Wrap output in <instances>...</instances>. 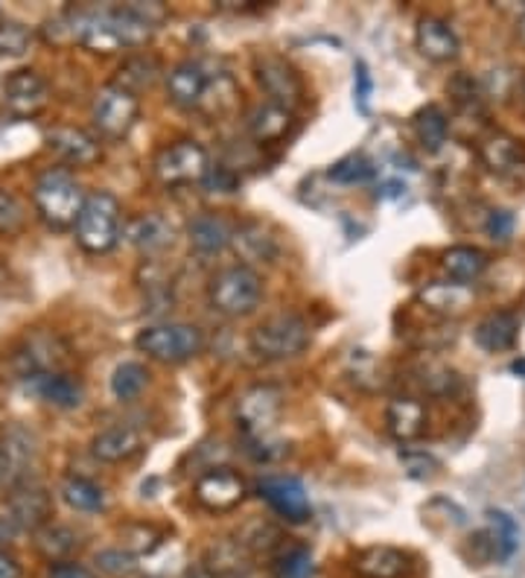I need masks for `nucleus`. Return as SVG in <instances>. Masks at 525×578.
I'll list each match as a JSON object with an SVG mask.
<instances>
[{
  "instance_id": "1",
  "label": "nucleus",
  "mask_w": 525,
  "mask_h": 578,
  "mask_svg": "<svg viewBox=\"0 0 525 578\" xmlns=\"http://www.w3.org/2000/svg\"><path fill=\"white\" fill-rule=\"evenodd\" d=\"M56 32H64L68 41H76L80 48L91 53H120V50L144 48L146 41L155 35L158 27L150 24L135 3L126 7H103V9H73L56 18L53 24Z\"/></svg>"
},
{
  "instance_id": "2",
  "label": "nucleus",
  "mask_w": 525,
  "mask_h": 578,
  "mask_svg": "<svg viewBox=\"0 0 525 578\" xmlns=\"http://www.w3.org/2000/svg\"><path fill=\"white\" fill-rule=\"evenodd\" d=\"M284 412V392L278 385L257 383L248 385L237 401V424L246 435L248 456L257 462H271L284 456V447L271 442V433Z\"/></svg>"
},
{
  "instance_id": "3",
  "label": "nucleus",
  "mask_w": 525,
  "mask_h": 578,
  "mask_svg": "<svg viewBox=\"0 0 525 578\" xmlns=\"http://www.w3.org/2000/svg\"><path fill=\"white\" fill-rule=\"evenodd\" d=\"M87 193L82 190V185L76 182L71 169L64 167H50L44 169L35 185H32V205L39 210V217L56 228H73L76 219L82 214V205H85Z\"/></svg>"
},
{
  "instance_id": "4",
  "label": "nucleus",
  "mask_w": 525,
  "mask_h": 578,
  "mask_svg": "<svg viewBox=\"0 0 525 578\" xmlns=\"http://www.w3.org/2000/svg\"><path fill=\"white\" fill-rule=\"evenodd\" d=\"M120 234H123V210L117 196L105 190L87 193L80 219L73 225L80 249L87 255H109L120 242Z\"/></svg>"
},
{
  "instance_id": "5",
  "label": "nucleus",
  "mask_w": 525,
  "mask_h": 578,
  "mask_svg": "<svg viewBox=\"0 0 525 578\" xmlns=\"http://www.w3.org/2000/svg\"><path fill=\"white\" fill-rule=\"evenodd\" d=\"M262 278L257 269L243 264L225 266L207 283V301L219 316L228 319H246L260 307Z\"/></svg>"
},
{
  "instance_id": "6",
  "label": "nucleus",
  "mask_w": 525,
  "mask_h": 578,
  "mask_svg": "<svg viewBox=\"0 0 525 578\" xmlns=\"http://www.w3.org/2000/svg\"><path fill=\"white\" fill-rule=\"evenodd\" d=\"M135 345L150 360L178 365V362H191L193 357L205 351V333L187 321H164V324H150L141 330Z\"/></svg>"
},
{
  "instance_id": "7",
  "label": "nucleus",
  "mask_w": 525,
  "mask_h": 578,
  "mask_svg": "<svg viewBox=\"0 0 525 578\" xmlns=\"http://www.w3.org/2000/svg\"><path fill=\"white\" fill-rule=\"evenodd\" d=\"M248 345H251V351H255L260 360H292V357L303 353L307 345H310V324L298 313L269 316V319L260 321V324L251 330Z\"/></svg>"
},
{
  "instance_id": "8",
  "label": "nucleus",
  "mask_w": 525,
  "mask_h": 578,
  "mask_svg": "<svg viewBox=\"0 0 525 578\" xmlns=\"http://www.w3.org/2000/svg\"><path fill=\"white\" fill-rule=\"evenodd\" d=\"M155 169V178L161 185L175 190V187H193L202 185L205 176L210 173V155H207L205 146L193 137H184V141H175V144L164 146L152 164Z\"/></svg>"
},
{
  "instance_id": "9",
  "label": "nucleus",
  "mask_w": 525,
  "mask_h": 578,
  "mask_svg": "<svg viewBox=\"0 0 525 578\" xmlns=\"http://www.w3.org/2000/svg\"><path fill=\"white\" fill-rule=\"evenodd\" d=\"M137 114H141V100L132 91L120 89V85H105L100 89V94L94 96V105H91V123L103 137L109 141H120L132 132V126L137 123Z\"/></svg>"
},
{
  "instance_id": "10",
  "label": "nucleus",
  "mask_w": 525,
  "mask_h": 578,
  "mask_svg": "<svg viewBox=\"0 0 525 578\" xmlns=\"http://www.w3.org/2000/svg\"><path fill=\"white\" fill-rule=\"evenodd\" d=\"M255 76L262 94L269 96V103H278L284 109H298L303 100V80L292 64L278 53H266L255 59Z\"/></svg>"
},
{
  "instance_id": "11",
  "label": "nucleus",
  "mask_w": 525,
  "mask_h": 578,
  "mask_svg": "<svg viewBox=\"0 0 525 578\" xmlns=\"http://www.w3.org/2000/svg\"><path fill=\"white\" fill-rule=\"evenodd\" d=\"M257 494H260V499L271 512L278 514L280 520L307 523L312 517L310 494L303 488V482L295 479V476H266V479H260V485H257Z\"/></svg>"
},
{
  "instance_id": "12",
  "label": "nucleus",
  "mask_w": 525,
  "mask_h": 578,
  "mask_svg": "<svg viewBox=\"0 0 525 578\" xmlns=\"http://www.w3.org/2000/svg\"><path fill=\"white\" fill-rule=\"evenodd\" d=\"M193 497L207 512H234L246 499V479L231 467H210L193 485Z\"/></svg>"
},
{
  "instance_id": "13",
  "label": "nucleus",
  "mask_w": 525,
  "mask_h": 578,
  "mask_svg": "<svg viewBox=\"0 0 525 578\" xmlns=\"http://www.w3.org/2000/svg\"><path fill=\"white\" fill-rule=\"evenodd\" d=\"M50 103L48 82L41 80L39 73L24 68V71L9 73L3 82V105L16 121H27L35 114L44 112V105Z\"/></svg>"
},
{
  "instance_id": "14",
  "label": "nucleus",
  "mask_w": 525,
  "mask_h": 578,
  "mask_svg": "<svg viewBox=\"0 0 525 578\" xmlns=\"http://www.w3.org/2000/svg\"><path fill=\"white\" fill-rule=\"evenodd\" d=\"M7 514L18 523L21 531H41L53 517V499L48 488L39 482L24 479L18 482L7 499Z\"/></svg>"
},
{
  "instance_id": "15",
  "label": "nucleus",
  "mask_w": 525,
  "mask_h": 578,
  "mask_svg": "<svg viewBox=\"0 0 525 578\" xmlns=\"http://www.w3.org/2000/svg\"><path fill=\"white\" fill-rule=\"evenodd\" d=\"M44 144L59 161L71 164V167H91L103 158V144L100 137L85 132L80 126H53L44 135Z\"/></svg>"
},
{
  "instance_id": "16",
  "label": "nucleus",
  "mask_w": 525,
  "mask_h": 578,
  "mask_svg": "<svg viewBox=\"0 0 525 578\" xmlns=\"http://www.w3.org/2000/svg\"><path fill=\"white\" fill-rule=\"evenodd\" d=\"M214 76L207 73L205 62L199 59H184L167 73V96L178 109H202Z\"/></svg>"
},
{
  "instance_id": "17",
  "label": "nucleus",
  "mask_w": 525,
  "mask_h": 578,
  "mask_svg": "<svg viewBox=\"0 0 525 578\" xmlns=\"http://www.w3.org/2000/svg\"><path fill=\"white\" fill-rule=\"evenodd\" d=\"M414 48L430 62L450 64L462 53V41H459V32L450 27V21L437 16H426L414 27Z\"/></svg>"
},
{
  "instance_id": "18",
  "label": "nucleus",
  "mask_w": 525,
  "mask_h": 578,
  "mask_svg": "<svg viewBox=\"0 0 525 578\" xmlns=\"http://www.w3.org/2000/svg\"><path fill=\"white\" fill-rule=\"evenodd\" d=\"M144 450V435L141 430L132 424H114L105 426L94 435L91 442V456L103 465H120V462H128L135 458L137 453Z\"/></svg>"
},
{
  "instance_id": "19",
  "label": "nucleus",
  "mask_w": 525,
  "mask_h": 578,
  "mask_svg": "<svg viewBox=\"0 0 525 578\" xmlns=\"http://www.w3.org/2000/svg\"><path fill=\"white\" fill-rule=\"evenodd\" d=\"M0 458H3V467L7 474H16L18 482L30 479V467L35 465L39 458V442L35 435L24 426H9L0 433Z\"/></svg>"
},
{
  "instance_id": "20",
  "label": "nucleus",
  "mask_w": 525,
  "mask_h": 578,
  "mask_svg": "<svg viewBox=\"0 0 525 578\" xmlns=\"http://www.w3.org/2000/svg\"><path fill=\"white\" fill-rule=\"evenodd\" d=\"M27 380H30L32 392L56 410H76L85 401V385L64 371H48V374H35Z\"/></svg>"
},
{
  "instance_id": "21",
  "label": "nucleus",
  "mask_w": 525,
  "mask_h": 578,
  "mask_svg": "<svg viewBox=\"0 0 525 578\" xmlns=\"http://www.w3.org/2000/svg\"><path fill=\"white\" fill-rule=\"evenodd\" d=\"M478 158L496 176H517L519 169L525 167V149L519 146L517 137L505 135V132H494V135L482 137Z\"/></svg>"
},
{
  "instance_id": "22",
  "label": "nucleus",
  "mask_w": 525,
  "mask_h": 578,
  "mask_svg": "<svg viewBox=\"0 0 525 578\" xmlns=\"http://www.w3.org/2000/svg\"><path fill=\"white\" fill-rule=\"evenodd\" d=\"M292 128V112L278 103H257L246 114V132L255 144H278Z\"/></svg>"
},
{
  "instance_id": "23",
  "label": "nucleus",
  "mask_w": 525,
  "mask_h": 578,
  "mask_svg": "<svg viewBox=\"0 0 525 578\" xmlns=\"http://www.w3.org/2000/svg\"><path fill=\"white\" fill-rule=\"evenodd\" d=\"M251 558L255 555L243 549L237 540H219V544L207 546L202 567H205L207 578H243L248 572H255Z\"/></svg>"
},
{
  "instance_id": "24",
  "label": "nucleus",
  "mask_w": 525,
  "mask_h": 578,
  "mask_svg": "<svg viewBox=\"0 0 525 578\" xmlns=\"http://www.w3.org/2000/svg\"><path fill=\"white\" fill-rule=\"evenodd\" d=\"M234 228L237 225L231 219H225L223 214H214V210H205L199 217L193 219L191 228H187V237H191V246L199 255H219L231 246Z\"/></svg>"
},
{
  "instance_id": "25",
  "label": "nucleus",
  "mask_w": 525,
  "mask_h": 578,
  "mask_svg": "<svg viewBox=\"0 0 525 578\" xmlns=\"http://www.w3.org/2000/svg\"><path fill=\"white\" fill-rule=\"evenodd\" d=\"M519 337V316L511 313V310H496V313H487L485 319L478 321L476 330H473V339L476 345L487 353L511 351L514 342Z\"/></svg>"
},
{
  "instance_id": "26",
  "label": "nucleus",
  "mask_w": 525,
  "mask_h": 578,
  "mask_svg": "<svg viewBox=\"0 0 525 578\" xmlns=\"http://www.w3.org/2000/svg\"><path fill=\"white\" fill-rule=\"evenodd\" d=\"M409 570V555L394 546H368L353 558L359 578H403Z\"/></svg>"
},
{
  "instance_id": "27",
  "label": "nucleus",
  "mask_w": 525,
  "mask_h": 578,
  "mask_svg": "<svg viewBox=\"0 0 525 578\" xmlns=\"http://www.w3.org/2000/svg\"><path fill=\"white\" fill-rule=\"evenodd\" d=\"M418 301H421L430 313L437 316H462L470 305H473V289L467 283L455 281H432L418 292Z\"/></svg>"
},
{
  "instance_id": "28",
  "label": "nucleus",
  "mask_w": 525,
  "mask_h": 578,
  "mask_svg": "<svg viewBox=\"0 0 525 578\" xmlns=\"http://www.w3.org/2000/svg\"><path fill=\"white\" fill-rule=\"evenodd\" d=\"M123 234L128 237V242L141 249L144 255H158V251L169 249L175 240L173 223L161 217V214H144V217H135L132 223L123 228Z\"/></svg>"
},
{
  "instance_id": "29",
  "label": "nucleus",
  "mask_w": 525,
  "mask_h": 578,
  "mask_svg": "<svg viewBox=\"0 0 525 578\" xmlns=\"http://www.w3.org/2000/svg\"><path fill=\"white\" fill-rule=\"evenodd\" d=\"M231 246L237 249L243 266L251 264H271L280 255L278 240L271 237L260 223H243L234 228Z\"/></svg>"
},
{
  "instance_id": "30",
  "label": "nucleus",
  "mask_w": 525,
  "mask_h": 578,
  "mask_svg": "<svg viewBox=\"0 0 525 578\" xmlns=\"http://www.w3.org/2000/svg\"><path fill=\"white\" fill-rule=\"evenodd\" d=\"M385 426L398 442H414L426 430V406L418 398H394L385 410Z\"/></svg>"
},
{
  "instance_id": "31",
  "label": "nucleus",
  "mask_w": 525,
  "mask_h": 578,
  "mask_svg": "<svg viewBox=\"0 0 525 578\" xmlns=\"http://www.w3.org/2000/svg\"><path fill=\"white\" fill-rule=\"evenodd\" d=\"M441 266H444V272L450 275V281L455 283H473L478 281L482 275L487 272V255L476 246H453V249H446L441 255Z\"/></svg>"
},
{
  "instance_id": "32",
  "label": "nucleus",
  "mask_w": 525,
  "mask_h": 578,
  "mask_svg": "<svg viewBox=\"0 0 525 578\" xmlns=\"http://www.w3.org/2000/svg\"><path fill=\"white\" fill-rule=\"evenodd\" d=\"M412 128H414V137H418V144H421L426 153H441L446 144V137H450V121H446L444 109L435 103L423 105V109L414 112Z\"/></svg>"
},
{
  "instance_id": "33",
  "label": "nucleus",
  "mask_w": 525,
  "mask_h": 578,
  "mask_svg": "<svg viewBox=\"0 0 525 578\" xmlns=\"http://www.w3.org/2000/svg\"><path fill=\"white\" fill-rule=\"evenodd\" d=\"M80 538L76 531L68 529V526H56V523H48L44 529L35 531V549H39L50 564L71 561V555L76 553Z\"/></svg>"
},
{
  "instance_id": "34",
  "label": "nucleus",
  "mask_w": 525,
  "mask_h": 578,
  "mask_svg": "<svg viewBox=\"0 0 525 578\" xmlns=\"http://www.w3.org/2000/svg\"><path fill=\"white\" fill-rule=\"evenodd\" d=\"M158 76H161L158 59L150 56V53H141V56H128L126 62L120 64L114 85H120V89H126V91H132V94H137V91L152 89Z\"/></svg>"
},
{
  "instance_id": "35",
  "label": "nucleus",
  "mask_w": 525,
  "mask_h": 578,
  "mask_svg": "<svg viewBox=\"0 0 525 578\" xmlns=\"http://www.w3.org/2000/svg\"><path fill=\"white\" fill-rule=\"evenodd\" d=\"M62 499L76 512H103L105 494L96 482L85 479V476H71L62 482Z\"/></svg>"
},
{
  "instance_id": "36",
  "label": "nucleus",
  "mask_w": 525,
  "mask_h": 578,
  "mask_svg": "<svg viewBox=\"0 0 525 578\" xmlns=\"http://www.w3.org/2000/svg\"><path fill=\"white\" fill-rule=\"evenodd\" d=\"M150 383V371L141 362H120L112 374V392L117 401H135Z\"/></svg>"
},
{
  "instance_id": "37",
  "label": "nucleus",
  "mask_w": 525,
  "mask_h": 578,
  "mask_svg": "<svg viewBox=\"0 0 525 578\" xmlns=\"http://www.w3.org/2000/svg\"><path fill=\"white\" fill-rule=\"evenodd\" d=\"M327 176L339 182V185H366V182L377 176V167L374 161L366 158L362 153H353L344 155L342 161H336L333 167L327 169Z\"/></svg>"
},
{
  "instance_id": "38",
  "label": "nucleus",
  "mask_w": 525,
  "mask_h": 578,
  "mask_svg": "<svg viewBox=\"0 0 525 578\" xmlns=\"http://www.w3.org/2000/svg\"><path fill=\"white\" fill-rule=\"evenodd\" d=\"M234 540H237L243 549H248L251 555H260V553H275V549L284 544V535H280V529H275L271 523L255 520L248 523L246 529L239 531Z\"/></svg>"
},
{
  "instance_id": "39",
  "label": "nucleus",
  "mask_w": 525,
  "mask_h": 578,
  "mask_svg": "<svg viewBox=\"0 0 525 578\" xmlns=\"http://www.w3.org/2000/svg\"><path fill=\"white\" fill-rule=\"evenodd\" d=\"M487 520H491V540H494V553L500 558H508L514 555L519 544V529L514 517L505 512H487Z\"/></svg>"
},
{
  "instance_id": "40",
  "label": "nucleus",
  "mask_w": 525,
  "mask_h": 578,
  "mask_svg": "<svg viewBox=\"0 0 525 578\" xmlns=\"http://www.w3.org/2000/svg\"><path fill=\"white\" fill-rule=\"evenodd\" d=\"M316 572V561H312L310 549L303 546H292L275 558V578H312Z\"/></svg>"
},
{
  "instance_id": "41",
  "label": "nucleus",
  "mask_w": 525,
  "mask_h": 578,
  "mask_svg": "<svg viewBox=\"0 0 525 578\" xmlns=\"http://www.w3.org/2000/svg\"><path fill=\"white\" fill-rule=\"evenodd\" d=\"M421 383L423 389L435 398H446L459 389V374L446 365H437V362H426L421 369Z\"/></svg>"
},
{
  "instance_id": "42",
  "label": "nucleus",
  "mask_w": 525,
  "mask_h": 578,
  "mask_svg": "<svg viewBox=\"0 0 525 578\" xmlns=\"http://www.w3.org/2000/svg\"><path fill=\"white\" fill-rule=\"evenodd\" d=\"M32 32L18 21H0V56H21L30 50Z\"/></svg>"
},
{
  "instance_id": "43",
  "label": "nucleus",
  "mask_w": 525,
  "mask_h": 578,
  "mask_svg": "<svg viewBox=\"0 0 525 578\" xmlns=\"http://www.w3.org/2000/svg\"><path fill=\"white\" fill-rule=\"evenodd\" d=\"M27 223L24 202L18 199L16 193L0 190V234H18Z\"/></svg>"
},
{
  "instance_id": "44",
  "label": "nucleus",
  "mask_w": 525,
  "mask_h": 578,
  "mask_svg": "<svg viewBox=\"0 0 525 578\" xmlns=\"http://www.w3.org/2000/svg\"><path fill=\"white\" fill-rule=\"evenodd\" d=\"M96 570L109 572V576H132L137 570V558L128 549H103V553H96Z\"/></svg>"
},
{
  "instance_id": "45",
  "label": "nucleus",
  "mask_w": 525,
  "mask_h": 578,
  "mask_svg": "<svg viewBox=\"0 0 525 578\" xmlns=\"http://www.w3.org/2000/svg\"><path fill=\"white\" fill-rule=\"evenodd\" d=\"M446 91L455 96V103L464 105V109H470V112L478 109L482 100H485V96H482V85H478L473 76H467V73H455V80L446 85Z\"/></svg>"
},
{
  "instance_id": "46",
  "label": "nucleus",
  "mask_w": 525,
  "mask_h": 578,
  "mask_svg": "<svg viewBox=\"0 0 525 578\" xmlns=\"http://www.w3.org/2000/svg\"><path fill=\"white\" fill-rule=\"evenodd\" d=\"M371 94H374L371 71L362 59H357V64H353V100H357V109L362 114H368V109H371Z\"/></svg>"
},
{
  "instance_id": "47",
  "label": "nucleus",
  "mask_w": 525,
  "mask_h": 578,
  "mask_svg": "<svg viewBox=\"0 0 525 578\" xmlns=\"http://www.w3.org/2000/svg\"><path fill=\"white\" fill-rule=\"evenodd\" d=\"M485 234L494 242H508L514 237V214L511 210H491L485 223Z\"/></svg>"
},
{
  "instance_id": "48",
  "label": "nucleus",
  "mask_w": 525,
  "mask_h": 578,
  "mask_svg": "<svg viewBox=\"0 0 525 578\" xmlns=\"http://www.w3.org/2000/svg\"><path fill=\"white\" fill-rule=\"evenodd\" d=\"M205 187H210L214 193H234L239 187V178L231 167H225V164H210V173L205 176L202 182Z\"/></svg>"
},
{
  "instance_id": "49",
  "label": "nucleus",
  "mask_w": 525,
  "mask_h": 578,
  "mask_svg": "<svg viewBox=\"0 0 525 578\" xmlns=\"http://www.w3.org/2000/svg\"><path fill=\"white\" fill-rule=\"evenodd\" d=\"M403 465H406L409 474L418 476V479H426V476H432L437 471V462L432 456H426V453H418V456L406 453V456H403Z\"/></svg>"
},
{
  "instance_id": "50",
  "label": "nucleus",
  "mask_w": 525,
  "mask_h": 578,
  "mask_svg": "<svg viewBox=\"0 0 525 578\" xmlns=\"http://www.w3.org/2000/svg\"><path fill=\"white\" fill-rule=\"evenodd\" d=\"M50 578H96L94 572L82 567L76 561H62V564H50Z\"/></svg>"
},
{
  "instance_id": "51",
  "label": "nucleus",
  "mask_w": 525,
  "mask_h": 578,
  "mask_svg": "<svg viewBox=\"0 0 525 578\" xmlns=\"http://www.w3.org/2000/svg\"><path fill=\"white\" fill-rule=\"evenodd\" d=\"M18 538H21V529H18V523L12 520L7 512H0V549H3V546H12Z\"/></svg>"
},
{
  "instance_id": "52",
  "label": "nucleus",
  "mask_w": 525,
  "mask_h": 578,
  "mask_svg": "<svg viewBox=\"0 0 525 578\" xmlns=\"http://www.w3.org/2000/svg\"><path fill=\"white\" fill-rule=\"evenodd\" d=\"M21 576H24L21 561H18L12 553H7V549H0V578H21Z\"/></svg>"
},
{
  "instance_id": "53",
  "label": "nucleus",
  "mask_w": 525,
  "mask_h": 578,
  "mask_svg": "<svg viewBox=\"0 0 525 578\" xmlns=\"http://www.w3.org/2000/svg\"><path fill=\"white\" fill-rule=\"evenodd\" d=\"M511 374H517V378L525 380V357H519V360L511 362Z\"/></svg>"
},
{
  "instance_id": "54",
  "label": "nucleus",
  "mask_w": 525,
  "mask_h": 578,
  "mask_svg": "<svg viewBox=\"0 0 525 578\" xmlns=\"http://www.w3.org/2000/svg\"><path fill=\"white\" fill-rule=\"evenodd\" d=\"M3 476H7V467H3V458H0V482H3Z\"/></svg>"
},
{
  "instance_id": "55",
  "label": "nucleus",
  "mask_w": 525,
  "mask_h": 578,
  "mask_svg": "<svg viewBox=\"0 0 525 578\" xmlns=\"http://www.w3.org/2000/svg\"><path fill=\"white\" fill-rule=\"evenodd\" d=\"M519 27H523V32H525V9H523V16H519Z\"/></svg>"
},
{
  "instance_id": "56",
  "label": "nucleus",
  "mask_w": 525,
  "mask_h": 578,
  "mask_svg": "<svg viewBox=\"0 0 525 578\" xmlns=\"http://www.w3.org/2000/svg\"><path fill=\"white\" fill-rule=\"evenodd\" d=\"M523 100H525V85H523Z\"/></svg>"
}]
</instances>
